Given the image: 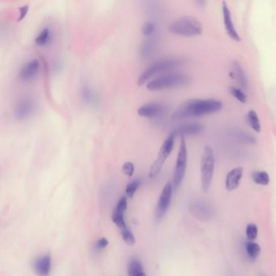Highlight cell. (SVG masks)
<instances>
[{
	"label": "cell",
	"mask_w": 276,
	"mask_h": 276,
	"mask_svg": "<svg viewBox=\"0 0 276 276\" xmlns=\"http://www.w3.org/2000/svg\"><path fill=\"white\" fill-rule=\"evenodd\" d=\"M108 245H109V241L105 237H101L95 244V249L96 250H103L106 248Z\"/></svg>",
	"instance_id": "4dcf8cb0"
},
{
	"label": "cell",
	"mask_w": 276,
	"mask_h": 276,
	"mask_svg": "<svg viewBox=\"0 0 276 276\" xmlns=\"http://www.w3.org/2000/svg\"><path fill=\"white\" fill-rule=\"evenodd\" d=\"M223 103L215 99H189L179 105L172 114L174 120L201 117L220 112Z\"/></svg>",
	"instance_id": "6da1fadb"
},
{
	"label": "cell",
	"mask_w": 276,
	"mask_h": 276,
	"mask_svg": "<svg viewBox=\"0 0 276 276\" xmlns=\"http://www.w3.org/2000/svg\"><path fill=\"white\" fill-rule=\"evenodd\" d=\"M170 33L182 37H196L202 33V25L197 18L185 15L174 20L170 25Z\"/></svg>",
	"instance_id": "3957f363"
},
{
	"label": "cell",
	"mask_w": 276,
	"mask_h": 276,
	"mask_svg": "<svg viewBox=\"0 0 276 276\" xmlns=\"http://www.w3.org/2000/svg\"><path fill=\"white\" fill-rule=\"evenodd\" d=\"M50 41H51V32L48 28H43L35 38V43L39 46H46Z\"/></svg>",
	"instance_id": "603a6c76"
},
{
	"label": "cell",
	"mask_w": 276,
	"mask_h": 276,
	"mask_svg": "<svg viewBox=\"0 0 276 276\" xmlns=\"http://www.w3.org/2000/svg\"><path fill=\"white\" fill-rule=\"evenodd\" d=\"M244 170L242 167H236L228 173L225 180V185L228 191H233L239 186L240 182L243 176Z\"/></svg>",
	"instance_id": "5bb4252c"
},
{
	"label": "cell",
	"mask_w": 276,
	"mask_h": 276,
	"mask_svg": "<svg viewBox=\"0 0 276 276\" xmlns=\"http://www.w3.org/2000/svg\"><path fill=\"white\" fill-rule=\"evenodd\" d=\"M258 227H257L256 224H249L246 227V236H247V238H248L250 241H254V240L256 239L257 237H258Z\"/></svg>",
	"instance_id": "f1b7e54d"
},
{
	"label": "cell",
	"mask_w": 276,
	"mask_h": 276,
	"mask_svg": "<svg viewBox=\"0 0 276 276\" xmlns=\"http://www.w3.org/2000/svg\"><path fill=\"white\" fill-rule=\"evenodd\" d=\"M185 63V59H180V58L161 59L158 61L154 62L150 66H148V68H146L144 72L140 75L138 80V85H144L153 76L179 68Z\"/></svg>",
	"instance_id": "7a4b0ae2"
},
{
	"label": "cell",
	"mask_w": 276,
	"mask_h": 276,
	"mask_svg": "<svg viewBox=\"0 0 276 276\" xmlns=\"http://www.w3.org/2000/svg\"><path fill=\"white\" fill-rule=\"evenodd\" d=\"M140 185V181L134 180L131 183H128L126 185V193L129 198H133V196L135 195V192L137 191L138 188Z\"/></svg>",
	"instance_id": "83f0119b"
},
{
	"label": "cell",
	"mask_w": 276,
	"mask_h": 276,
	"mask_svg": "<svg viewBox=\"0 0 276 276\" xmlns=\"http://www.w3.org/2000/svg\"><path fill=\"white\" fill-rule=\"evenodd\" d=\"M246 251L250 259H256L261 253V248L259 244L254 242H249L246 244Z\"/></svg>",
	"instance_id": "cb8c5ba5"
},
{
	"label": "cell",
	"mask_w": 276,
	"mask_h": 276,
	"mask_svg": "<svg viewBox=\"0 0 276 276\" xmlns=\"http://www.w3.org/2000/svg\"><path fill=\"white\" fill-rule=\"evenodd\" d=\"M28 6L25 5L24 7H20V16H19V21L23 20L25 16H26L27 12H28Z\"/></svg>",
	"instance_id": "1f68e13d"
},
{
	"label": "cell",
	"mask_w": 276,
	"mask_h": 276,
	"mask_svg": "<svg viewBox=\"0 0 276 276\" xmlns=\"http://www.w3.org/2000/svg\"><path fill=\"white\" fill-rule=\"evenodd\" d=\"M222 13H223V19H224V28L226 30V33L228 36L236 42H239L241 40L239 34L237 33V29L235 28L234 24H233V20H232V15H231V11L228 8V5L226 2H223L222 6Z\"/></svg>",
	"instance_id": "7c38bea8"
},
{
	"label": "cell",
	"mask_w": 276,
	"mask_h": 276,
	"mask_svg": "<svg viewBox=\"0 0 276 276\" xmlns=\"http://www.w3.org/2000/svg\"><path fill=\"white\" fill-rule=\"evenodd\" d=\"M187 159H188V152L185 138H181L180 145H179V153L177 157L176 166L174 170L173 185L175 189H178L183 183L185 177L187 167Z\"/></svg>",
	"instance_id": "52a82bcc"
},
{
	"label": "cell",
	"mask_w": 276,
	"mask_h": 276,
	"mask_svg": "<svg viewBox=\"0 0 276 276\" xmlns=\"http://www.w3.org/2000/svg\"><path fill=\"white\" fill-rule=\"evenodd\" d=\"M157 46V40L156 34L152 37H146L140 46V56L142 59H148L156 52Z\"/></svg>",
	"instance_id": "2e32d148"
},
{
	"label": "cell",
	"mask_w": 276,
	"mask_h": 276,
	"mask_svg": "<svg viewBox=\"0 0 276 276\" xmlns=\"http://www.w3.org/2000/svg\"><path fill=\"white\" fill-rule=\"evenodd\" d=\"M167 111V105L161 102H149L143 104L138 109L137 113L140 117L146 118H156L163 115Z\"/></svg>",
	"instance_id": "30bf717a"
},
{
	"label": "cell",
	"mask_w": 276,
	"mask_h": 276,
	"mask_svg": "<svg viewBox=\"0 0 276 276\" xmlns=\"http://www.w3.org/2000/svg\"><path fill=\"white\" fill-rule=\"evenodd\" d=\"M125 211H123L122 209L117 208L116 207L114 211H113V215H112V220H113V223L120 228V230L126 228L124 218Z\"/></svg>",
	"instance_id": "44dd1931"
},
{
	"label": "cell",
	"mask_w": 276,
	"mask_h": 276,
	"mask_svg": "<svg viewBox=\"0 0 276 276\" xmlns=\"http://www.w3.org/2000/svg\"><path fill=\"white\" fill-rule=\"evenodd\" d=\"M37 108V102L32 96H25L20 99L15 105L14 115L20 121L28 119L33 115Z\"/></svg>",
	"instance_id": "ba28073f"
},
{
	"label": "cell",
	"mask_w": 276,
	"mask_h": 276,
	"mask_svg": "<svg viewBox=\"0 0 276 276\" xmlns=\"http://www.w3.org/2000/svg\"><path fill=\"white\" fill-rule=\"evenodd\" d=\"M175 137L176 136L173 133H171L166 138V140L164 141L163 144L161 145L157 158L152 164L150 168V171H149V176L152 179L157 177L160 174L161 169L163 168L164 165L166 163V160L168 159V157H170V155L173 152Z\"/></svg>",
	"instance_id": "8992f818"
},
{
	"label": "cell",
	"mask_w": 276,
	"mask_h": 276,
	"mask_svg": "<svg viewBox=\"0 0 276 276\" xmlns=\"http://www.w3.org/2000/svg\"><path fill=\"white\" fill-rule=\"evenodd\" d=\"M215 156L213 148L206 146L201 157V184L204 192L208 191L213 180L215 172Z\"/></svg>",
	"instance_id": "5b68a950"
},
{
	"label": "cell",
	"mask_w": 276,
	"mask_h": 276,
	"mask_svg": "<svg viewBox=\"0 0 276 276\" xmlns=\"http://www.w3.org/2000/svg\"><path fill=\"white\" fill-rule=\"evenodd\" d=\"M40 70H41V64L39 60L33 59L22 67L19 72V76L22 81H32L38 76Z\"/></svg>",
	"instance_id": "8fae6325"
},
{
	"label": "cell",
	"mask_w": 276,
	"mask_h": 276,
	"mask_svg": "<svg viewBox=\"0 0 276 276\" xmlns=\"http://www.w3.org/2000/svg\"><path fill=\"white\" fill-rule=\"evenodd\" d=\"M246 120H247V123L254 131L256 132H260L261 131V122L259 119L258 113L254 110L249 111L246 116Z\"/></svg>",
	"instance_id": "ffe728a7"
},
{
	"label": "cell",
	"mask_w": 276,
	"mask_h": 276,
	"mask_svg": "<svg viewBox=\"0 0 276 276\" xmlns=\"http://www.w3.org/2000/svg\"><path fill=\"white\" fill-rule=\"evenodd\" d=\"M33 268L37 276H48L51 270V258L49 255L38 257L34 263Z\"/></svg>",
	"instance_id": "9a60e30c"
},
{
	"label": "cell",
	"mask_w": 276,
	"mask_h": 276,
	"mask_svg": "<svg viewBox=\"0 0 276 276\" xmlns=\"http://www.w3.org/2000/svg\"><path fill=\"white\" fill-rule=\"evenodd\" d=\"M189 77L181 73H169L157 78L153 79L148 82L147 89L150 91L170 90L174 88H180L188 85Z\"/></svg>",
	"instance_id": "277c9868"
},
{
	"label": "cell",
	"mask_w": 276,
	"mask_h": 276,
	"mask_svg": "<svg viewBox=\"0 0 276 276\" xmlns=\"http://www.w3.org/2000/svg\"><path fill=\"white\" fill-rule=\"evenodd\" d=\"M173 186L174 185H172V183L169 182L166 183L161 191L157 210H156V216L157 219H162L170 207V202L172 198Z\"/></svg>",
	"instance_id": "9c48e42d"
},
{
	"label": "cell",
	"mask_w": 276,
	"mask_h": 276,
	"mask_svg": "<svg viewBox=\"0 0 276 276\" xmlns=\"http://www.w3.org/2000/svg\"><path fill=\"white\" fill-rule=\"evenodd\" d=\"M156 33V27L155 24L151 21H146L142 26V33L144 37H149L155 35Z\"/></svg>",
	"instance_id": "4316f807"
},
{
	"label": "cell",
	"mask_w": 276,
	"mask_h": 276,
	"mask_svg": "<svg viewBox=\"0 0 276 276\" xmlns=\"http://www.w3.org/2000/svg\"><path fill=\"white\" fill-rule=\"evenodd\" d=\"M121 234H122V239L124 240V242L127 245H129V246H134L135 245V236L127 227L123 228V229H121Z\"/></svg>",
	"instance_id": "d4e9b609"
},
{
	"label": "cell",
	"mask_w": 276,
	"mask_h": 276,
	"mask_svg": "<svg viewBox=\"0 0 276 276\" xmlns=\"http://www.w3.org/2000/svg\"><path fill=\"white\" fill-rule=\"evenodd\" d=\"M122 172L126 175V176L131 178L132 177L134 172H135V166H134V164L131 163V162H126V163L122 166Z\"/></svg>",
	"instance_id": "f546056e"
},
{
	"label": "cell",
	"mask_w": 276,
	"mask_h": 276,
	"mask_svg": "<svg viewBox=\"0 0 276 276\" xmlns=\"http://www.w3.org/2000/svg\"><path fill=\"white\" fill-rule=\"evenodd\" d=\"M231 76L234 79L237 83L239 84L243 89L246 90L248 87V81L246 78V74L244 72L242 67L239 63L234 62L232 66V71H231Z\"/></svg>",
	"instance_id": "e0dca14e"
},
{
	"label": "cell",
	"mask_w": 276,
	"mask_h": 276,
	"mask_svg": "<svg viewBox=\"0 0 276 276\" xmlns=\"http://www.w3.org/2000/svg\"><path fill=\"white\" fill-rule=\"evenodd\" d=\"M202 131H203V126L202 125L193 122V123H185V124L181 125L172 133L175 136L179 135L181 138H185L187 135H199Z\"/></svg>",
	"instance_id": "4fadbf2b"
},
{
	"label": "cell",
	"mask_w": 276,
	"mask_h": 276,
	"mask_svg": "<svg viewBox=\"0 0 276 276\" xmlns=\"http://www.w3.org/2000/svg\"><path fill=\"white\" fill-rule=\"evenodd\" d=\"M230 92L232 95L237 100H239L240 102L243 103V104L247 102V96H246V92H244V90L238 89V88L232 87Z\"/></svg>",
	"instance_id": "484cf974"
},
{
	"label": "cell",
	"mask_w": 276,
	"mask_h": 276,
	"mask_svg": "<svg viewBox=\"0 0 276 276\" xmlns=\"http://www.w3.org/2000/svg\"><path fill=\"white\" fill-rule=\"evenodd\" d=\"M252 179L254 183L258 185H268L270 183V176L268 173L265 171L256 170L252 174Z\"/></svg>",
	"instance_id": "7402d4cb"
},
{
	"label": "cell",
	"mask_w": 276,
	"mask_h": 276,
	"mask_svg": "<svg viewBox=\"0 0 276 276\" xmlns=\"http://www.w3.org/2000/svg\"><path fill=\"white\" fill-rule=\"evenodd\" d=\"M128 276H147L144 267L139 259H133L129 262Z\"/></svg>",
	"instance_id": "d6986e66"
},
{
	"label": "cell",
	"mask_w": 276,
	"mask_h": 276,
	"mask_svg": "<svg viewBox=\"0 0 276 276\" xmlns=\"http://www.w3.org/2000/svg\"><path fill=\"white\" fill-rule=\"evenodd\" d=\"M81 96L84 101L90 105H96L99 103V96L95 90L89 86H85L81 90Z\"/></svg>",
	"instance_id": "ac0fdd59"
}]
</instances>
